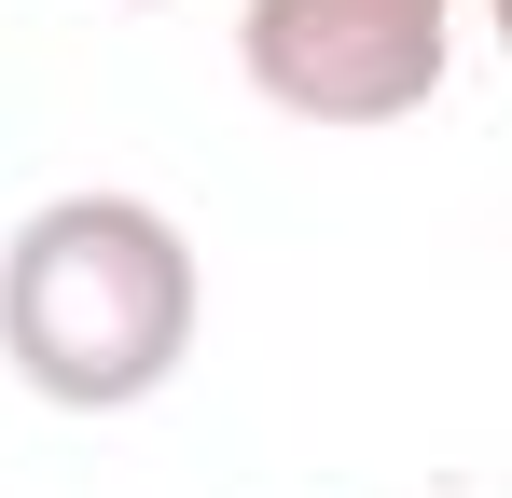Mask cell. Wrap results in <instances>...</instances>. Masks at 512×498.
<instances>
[{
  "label": "cell",
  "instance_id": "obj_4",
  "mask_svg": "<svg viewBox=\"0 0 512 498\" xmlns=\"http://www.w3.org/2000/svg\"><path fill=\"white\" fill-rule=\"evenodd\" d=\"M125 14H167V0H125Z\"/></svg>",
  "mask_w": 512,
  "mask_h": 498
},
{
  "label": "cell",
  "instance_id": "obj_3",
  "mask_svg": "<svg viewBox=\"0 0 512 498\" xmlns=\"http://www.w3.org/2000/svg\"><path fill=\"white\" fill-rule=\"evenodd\" d=\"M485 28H499V70H512V0H485Z\"/></svg>",
  "mask_w": 512,
  "mask_h": 498
},
{
  "label": "cell",
  "instance_id": "obj_1",
  "mask_svg": "<svg viewBox=\"0 0 512 498\" xmlns=\"http://www.w3.org/2000/svg\"><path fill=\"white\" fill-rule=\"evenodd\" d=\"M208 332V263L153 194L84 180V194H42L14 236H0V360L14 388L56 415H139L180 388Z\"/></svg>",
  "mask_w": 512,
  "mask_h": 498
},
{
  "label": "cell",
  "instance_id": "obj_2",
  "mask_svg": "<svg viewBox=\"0 0 512 498\" xmlns=\"http://www.w3.org/2000/svg\"><path fill=\"white\" fill-rule=\"evenodd\" d=\"M236 70L263 111L360 139V125H402L443 97L457 70V0H250L236 14Z\"/></svg>",
  "mask_w": 512,
  "mask_h": 498
}]
</instances>
